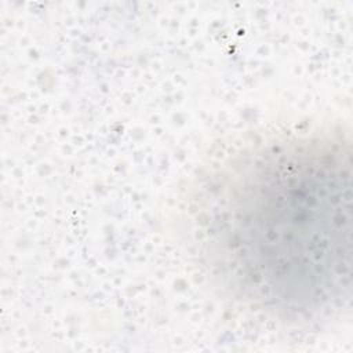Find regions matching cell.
<instances>
[{
	"label": "cell",
	"instance_id": "obj_1",
	"mask_svg": "<svg viewBox=\"0 0 353 353\" xmlns=\"http://www.w3.org/2000/svg\"><path fill=\"white\" fill-rule=\"evenodd\" d=\"M182 240L208 284L283 325L339 319L352 296V143L341 120L266 132L204 165Z\"/></svg>",
	"mask_w": 353,
	"mask_h": 353
}]
</instances>
